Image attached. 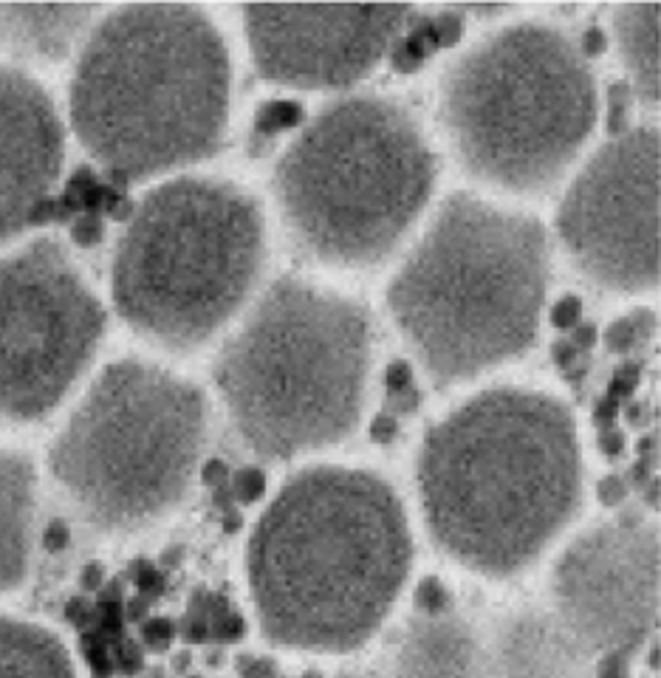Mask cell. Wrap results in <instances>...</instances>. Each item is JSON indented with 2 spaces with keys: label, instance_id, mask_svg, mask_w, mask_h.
<instances>
[{
  "label": "cell",
  "instance_id": "obj_40",
  "mask_svg": "<svg viewBox=\"0 0 661 678\" xmlns=\"http://www.w3.org/2000/svg\"><path fill=\"white\" fill-rule=\"evenodd\" d=\"M145 633H148V639L153 642L156 647L168 645L170 636H173V633H170V625H168V622H150L148 631H145Z\"/></svg>",
  "mask_w": 661,
  "mask_h": 678
},
{
  "label": "cell",
  "instance_id": "obj_4",
  "mask_svg": "<svg viewBox=\"0 0 661 678\" xmlns=\"http://www.w3.org/2000/svg\"><path fill=\"white\" fill-rule=\"evenodd\" d=\"M548 289L534 215L452 193L387 286V311L438 390L529 354Z\"/></svg>",
  "mask_w": 661,
  "mask_h": 678
},
{
  "label": "cell",
  "instance_id": "obj_8",
  "mask_svg": "<svg viewBox=\"0 0 661 678\" xmlns=\"http://www.w3.org/2000/svg\"><path fill=\"white\" fill-rule=\"evenodd\" d=\"M264 258L260 204L232 181L181 175L128 218L110 269L116 311L150 343L193 351L238 314Z\"/></svg>",
  "mask_w": 661,
  "mask_h": 678
},
{
  "label": "cell",
  "instance_id": "obj_9",
  "mask_svg": "<svg viewBox=\"0 0 661 678\" xmlns=\"http://www.w3.org/2000/svg\"><path fill=\"white\" fill-rule=\"evenodd\" d=\"M210 430L193 381L119 359L83 396L49 450V470L85 524L108 535L145 529L179 509Z\"/></svg>",
  "mask_w": 661,
  "mask_h": 678
},
{
  "label": "cell",
  "instance_id": "obj_34",
  "mask_svg": "<svg viewBox=\"0 0 661 678\" xmlns=\"http://www.w3.org/2000/svg\"><path fill=\"white\" fill-rule=\"evenodd\" d=\"M599 678H628L630 676V659L625 656H603L597 667Z\"/></svg>",
  "mask_w": 661,
  "mask_h": 678
},
{
  "label": "cell",
  "instance_id": "obj_37",
  "mask_svg": "<svg viewBox=\"0 0 661 678\" xmlns=\"http://www.w3.org/2000/svg\"><path fill=\"white\" fill-rule=\"evenodd\" d=\"M418 405H422V394L416 388H407L402 394L391 396V407L396 413H416Z\"/></svg>",
  "mask_w": 661,
  "mask_h": 678
},
{
  "label": "cell",
  "instance_id": "obj_15",
  "mask_svg": "<svg viewBox=\"0 0 661 678\" xmlns=\"http://www.w3.org/2000/svg\"><path fill=\"white\" fill-rule=\"evenodd\" d=\"M591 653L552 611H514L483 633L481 678H591Z\"/></svg>",
  "mask_w": 661,
  "mask_h": 678
},
{
  "label": "cell",
  "instance_id": "obj_41",
  "mask_svg": "<svg viewBox=\"0 0 661 678\" xmlns=\"http://www.w3.org/2000/svg\"><path fill=\"white\" fill-rule=\"evenodd\" d=\"M588 368H591L588 362H585V359H577V362H574V365H568V368H563L565 381H572V385H579V381H583L585 376H588Z\"/></svg>",
  "mask_w": 661,
  "mask_h": 678
},
{
  "label": "cell",
  "instance_id": "obj_27",
  "mask_svg": "<svg viewBox=\"0 0 661 678\" xmlns=\"http://www.w3.org/2000/svg\"><path fill=\"white\" fill-rule=\"evenodd\" d=\"M295 122H300V108L291 103H277V105H271V108H266V114H264L266 130L291 128Z\"/></svg>",
  "mask_w": 661,
  "mask_h": 678
},
{
  "label": "cell",
  "instance_id": "obj_18",
  "mask_svg": "<svg viewBox=\"0 0 661 678\" xmlns=\"http://www.w3.org/2000/svg\"><path fill=\"white\" fill-rule=\"evenodd\" d=\"M103 9L90 3H0V52L63 60Z\"/></svg>",
  "mask_w": 661,
  "mask_h": 678
},
{
  "label": "cell",
  "instance_id": "obj_46",
  "mask_svg": "<svg viewBox=\"0 0 661 678\" xmlns=\"http://www.w3.org/2000/svg\"><path fill=\"white\" fill-rule=\"evenodd\" d=\"M224 475H226V470L218 464V461H212V464L204 466V481H206V484H218V481L224 478Z\"/></svg>",
  "mask_w": 661,
  "mask_h": 678
},
{
  "label": "cell",
  "instance_id": "obj_42",
  "mask_svg": "<svg viewBox=\"0 0 661 678\" xmlns=\"http://www.w3.org/2000/svg\"><path fill=\"white\" fill-rule=\"evenodd\" d=\"M74 235H77V240H83V244H90V240L99 238V224L97 220H79Z\"/></svg>",
  "mask_w": 661,
  "mask_h": 678
},
{
  "label": "cell",
  "instance_id": "obj_19",
  "mask_svg": "<svg viewBox=\"0 0 661 678\" xmlns=\"http://www.w3.org/2000/svg\"><path fill=\"white\" fill-rule=\"evenodd\" d=\"M659 3H625L614 9V37L630 77V94L659 108Z\"/></svg>",
  "mask_w": 661,
  "mask_h": 678
},
{
  "label": "cell",
  "instance_id": "obj_35",
  "mask_svg": "<svg viewBox=\"0 0 661 678\" xmlns=\"http://www.w3.org/2000/svg\"><path fill=\"white\" fill-rule=\"evenodd\" d=\"M605 45H608V34L599 26H591L583 34V49L579 52H583V57H597V54L605 52Z\"/></svg>",
  "mask_w": 661,
  "mask_h": 678
},
{
  "label": "cell",
  "instance_id": "obj_39",
  "mask_svg": "<svg viewBox=\"0 0 661 678\" xmlns=\"http://www.w3.org/2000/svg\"><path fill=\"white\" fill-rule=\"evenodd\" d=\"M552 359L557 362L559 370L568 368V365H574V362L579 359V351L574 348L572 340H557V343L552 345Z\"/></svg>",
  "mask_w": 661,
  "mask_h": 678
},
{
  "label": "cell",
  "instance_id": "obj_2",
  "mask_svg": "<svg viewBox=\"0 0 661 678\" xmlns=\"http://www.w3.org/2000/svg\"><path fill=\"white\" fill-rule=\"evenodd\" d=\"M413 566L396 489L376 472L311 466L271 497L246 546L260 633L277 647L351 653L380 631Z\"/></svg>",
  "mask_w": 661,
  "mask_h": 678
},
{
  "label": "cell",
  "instance_id": "obj_3",
  "mask_svg": "<svg viewBox=\"0 0 661 678\" xmlns=\"http://www.w3.org/2000/svg\"><path fill=\"white\" fill-rule=\"evenodd\" d=\"M230 85L226 43L199 7H119L79 52L71 128L119 181L153 179L218 150Z\"/></svg>",
  "mask_w": 661,
  "mask_h": 678
},
{
  "label": "cell",
  "instance_id": "obj_32",
  "mask_svg": "<svg viewBox=\"0 0 661 678\" xmlns=\"http://www.w3.org/2000/svg\"><path fill=\"white\" fill-rule=\"evenodd\" d=\"M599 450L608 455V459H619L625 452V433L617 427H605L599 430Z\"/></svg>",
  "mask_w": 661,
  "mask_h": 678
},
{
  "label": "cell",
  "instance_id": "obj_21",
  "mask_svg": "<svg viewBox=\"0 0 661 678\" xmlns=\"http://www.w3.org/2000/svg\"><path fill=\"white\" fill-rule=\"evenodd\" d=\"M655 329H659L655 311L639 309L608 325V331H605V345H608L610 354H630V351L648 345L650 340H653Z\"/></svg>",
  "mask_w": 661,
  "mask_h": 678
},
{
  "label": "cell",
  "instance_id": "obj_30",
  "mask_svg": "<svg viewBox=\"0 0 661 678\" xmlns=\"http://www.w3.org/2000/svg\"><path fill=\"white\" fill-rule=\"evenodd\" d=\"M235 492H238L241 501H257V497L264 495V475L255 470L241 472L238 481H235Z\"/></svg>",
  "mask_w": 661,
  "mask_h": 678
},
{
  "label": "cell",
  "instance_id": "obj_7",
  "mask_svg": "<svg viewBox=\"0 0 661 678\" xmlns=\"http://www.w3.org/2000/svg\"><path fill=\"white\" fill-rule=\"evenodd\" d=\"M438 114L472 179L540 193L591 139L597 79L568 34L529 20L489 34L444 72Z\"/></svg>",
  "mask_w": 661,
  "mask_h": 678
},
{
  "label": "cell",
  "instance_id": "obj_12",
  "mask_svg": "<svg viewBox=\"0 0 661 678\" xmlns=\"http://www.w3.org/2000/svg\"><path fill=\"white\" fill-rule=\"evenodd\" d=\"M552 614L585 653L633 659L659 627V529L628 512L583 531L554 562Z\"/></svg>",
  "mask_w": 661,
  "mask_h": 678
},
{
  "label": "cell",
  "instance_id": "obj_20",
  "mask_svg": "<svg viewBox=\"0 0 661 678\" xmlns=\"http://www.w3.org/2000/svg\"><path fill=\"white\" fill-rule=\"evenodd\" d=\"M0 678H77V672L52 631L0 616Z\"/></svg>",
  "mask_w": 661,
  "mask_h": 678
},
{
  "label": "cell",
  "instance_id": "obj_17",
  "mask_svg": "<svg viewBox=\"0 0 661 678\" xmlns=\"http://www.w3.org/2000/svg\"><path fill=\"white\" fill-rule=\"evenodd\" d=\"M38 529V470L23 452L0 450V594L26 580Z\"/></svg>",
  "mask_w": 661,
  "mask_h": 678
},
{
  "label": "cell",
  "instance_id": "obj_43",
  "mask_svg": "<svg viewBox=\"0 0 661 678\" xmlns=\"http://www.w3.org/2000/svg\"><path fill=\"white\" fill-rule=\"evenodd\" d=\"M458 14H478V18H494V14H503V12H512L509 7H456Z\"/></svg>",
  "mask_w": 661,
  "mask_h": 678
},
{
  "label": "cell",
  "instance_id": "obj_16",
  "mask_svg": "<svg viewBox=\"0 0 661 678\" xmlns=\"http://www.w3.org/2000/svg\"><path fill=\"white\" fill-rule=\"evenodd\" d=\"M483 633L461 614H418L398 633L391 678H481Z\"/></svg>",
  "mask_w": 661,
  "mask_h": 678
},
{
  "label": "cell",
  "instance_id": "obj_23",
  "mask_svg": "<svg viewBox=\"0 0 661 678\" xmlns=\"http://www.w3.org/2000/svg\"><path fill=\"white\" fill-rule=\"evenodd\" d=\"M633 105V94L625 83L610 85L608 90V133L619 136L628 130V110Z\"/></svg>",
  "mask_w": 661,
  "mask_h": 678
},
{
  "label": "cell",
  "instance_id": "obj_29",
  "mask_svg": "<svg viewBox=\"0 0 661 678\" xmlns=\"http://www.w3.org/2000/svg\"><path fill=\"white\" fill-rule=\"evenodd\" d=\"M385 385H387V394L396 396L402 394V390L413 388V368L407 365V362H391L385 370Z\"/></svg>",
  "mask_w": 661,
  "mask_h": 678
},
{
  "label": "cell",
  "instance_id": "obj_33",
  "mask_svg": "<svg viewBox=\"0 0 661 678\" xmlns=\"http://www.w3.org/2000/svg\"><path fill=\"white\" fill-rule=\"evenodd\" d=\"M628 475H630V484L639 486V489H642L644 484H650V481L655 478V455H639V461L630 466Z\"/></svg>",
  "mask_w": 661,
  "mask_h": 678
},
{
  "label": "cell",
  "instance_id": "obj_13",
  "mask_svg": "<svg viewBox=\"0 0 661 678\" xmlns=\"http://www.w3.org/2000/svg\"><path fill=\"white\" fill-rule=\"evenodd\" d=\"M257 74L275 85L334 90L356 85L413 26V7H244Z\"/></svg>",
  "mask_w": 661,
  "mask_h": 678
},
{
  "label": "cell",
  "instance_id": "obj_45",
  "mask_svg": "<svg viewBox=\"0 0 661 678\" xmlns=\"http://www.w3.org/2000/svg\"><path fill=\"white\" fill-rule=\"evenodd\" d=\"M65 540H68V529H65L63 524H54L52 529H49V546H52V549H60Z\"/></svg>",
  "mask_w": 661,
  "mask_h": 678
},
{
  "label": "cell",
  "instance_id": "obj_28",
  "mask_svg": "<svg viewBox=\"0 0 661 678\" xmlns=\"http://www.w3.org/2000/svg\"><path fill=\"white\" fill-rule=\"evenodd\" d=\"M597 495L605 506H619L628 497V481L622 475H605L597 486Z\"/></svg>",
  "mask_w": 661,
  "mask_h": 678
},
{
  "label": "cell",
  "instance_id": "obj_5",
  "mask_svg": "<svg viewBox=\"0 0 661 678\" xmlns=\"http://www.w3.org/2000/svg\"><path fill=\"white\" fill-rule=\"evenodd\" d=\"M367 370L365 305L280 278L221 345L212 381L241 444L264 461H291L356 430Z\"/></svg>",
  "mask_w": 661,
  "mask_h": 678
},
{
  "label": "cell",
  "instance_id": "obj_50",
  "mask_svg": "<svg viewBox=\"0 0 661 678\" xmlns=\"http://www.w3.org/2000/svg\"><path fill=\"white\" fill-rule=\"evenodd\" d=\"M306 678H322V676H314V672H311V676H306Z\"/></svg>",
  "mask_w": 661,
  "mask_h": 678
},
{
  "label": "cell",
  "instance_id": "obj_10",
  "mask_svg": "<svg viewBox=\"0 0 661 678\" xmlns=\"http://www.w3.org/2000/svg\"><path fill=\"white\" fill-rule=\"evenodd\" d=\"M103 303L54 238L0 258V419L40 421L79 381L105 336Z\"/></svg>",
  "mask_w": 661,
  "mask_h": 678
},
{
  "label": "cell",
  "instance_id": "obj_26",
  "mask_svg": "<svg viewBox=\"0 0 661 678\" xmlns=\"http://www.w3.org/2000/svg\"><path fill=\"white\" fill-rule=\"evenodd\" d=\"M639 365H633V362H625L622 368H617V374H614V379H610V388L608 396L610 399H625V396H633L636 385H639Z\"/></svg>",
  "mask_w": 661,
  "mask_h": 678
},
{
  "label": "cell",
  "instance_id": "obj_31",
  "mask_svg": "<svg viewBox=\"0 0 661 678\" xmlns=\"http://www.w3.org/2000/svg\"><path fill=\"white\" fill-rule=\"evenodd\" d=\"M396 435H398V424L391 413H380L376 419H373L371 439L376 441V444H391Z\"/></svg>",
  "mask_w": 661,
  "mask_h": 678
},
{
  "label": "cell",
  "instance_id": "obj_44",
  "mask_svg": "<svg viewBox=\"0 0 661 678\" xmlns=\"http://www.w3.org/2000/svg\"><path fill=\"white\" fill-rule=\"evenodd\" d=\"M271 665L269 661H249V667H244L246 678H271Z\"/></svg>",
  "mask_w": 661,
  "mask_h": 678
},
{
  "label": "cell",
  "instance_id": "obj_48",
  "mask_svg": "<svg viewBox=\"0 0 661 678\" xmlns=\"http://www.w3.org/2000/svg\"><path fill=\"white\" fill-rule=\"evenodd\" d=\"M337 678H391V676H387V670H348L340 672Z\"/></svg>",
  "mask_w": 661,
  "mask_h": 678
},
{
  "label": "cell",
  "instance_id": "obj_22",
  "mask_svg": "<svg viewBox=\"0 0 661 678\" xmlns=\"http://www.w3.org/2000/svg\"><path fill=\"white\" fill-rule=\"evenodd\" d=\"M416 607L427 616H438L452 611V596L436 577H424L416 588Z\"/></svg>",
  "mask_w": 661,
  "mask_h": 678
},
{
  "label": "cell",
  "instance_id": "obj_47",
  "mask_svg": "<svg viewBox=\"0 0 661 678\" xmlns=\"http://www.w3.org/2000/svg\"><path fill=\"white\" fill-rule=\"evenodd\" d=\"M628 419H630V424H644V421H648V405H630L628 407Z\"/></svg>",
  "mask_w": 661,
  "mask_h": 678
},
{
  "label": "cell",
  "instance_id": "obj_1",
  "mask_svg": "<svg viewBox=\"0 0 661 678\" xmlns=\"http://www.w3.org/2000/svg\"><path fill=\"white\" fill-rule=\"evenodd\" d=\"M416 484L438 551L492 580L521 574L579 512L572 407L540 390H483L424 433Z\"/></svg>",
  "mask_w": 661,
  "mask_h": 678
},
{
  "label": "cell",
  "instance_id": "obj_6",
  "mask_svg": "<svg viewBox=\"0 0 661 678\" xmlns=\"http://www.w3.org/2000/svg\"><path fill=\"white\" fill-rule=\"evenodd\" d=\"M438 162L396 99L353 94L282 150L275 195L291 238L334 266H371L402 244L436 187Z\"/></svg>",
  "mask_w": 661,
  "mask_h": 678
},
{
  "label": "cell",
  "instance_id": "obj_36",
  "mask_svg": "<svg viewBox=\"0 0 661 678\" xmlns=\"http://www.w3.org/2000/svg\"><path fill=\"white\" fill-rule=\"evenodd\" d=\"M619 416V401L610 399V396H605V399L597 401V407H594V424H599L605 430V427H614V419Z\"/></svg>",
  "mask_w": 661,
  "mask_h": 678
},
{
  "label": "cell",
  "instance_id": "obj_11",
  "mask_svg": "<svg viewBox=\"0 0 661 678\" xmlns=\"http://www.w3.org/2000/svg\"><path fill=\"white\" fill-rule=\"evenodd\" d=\"M557 235L603 289H659V130L630 128L591 155L559 204Z\"/></svg>",
  "mask_w": 661,
  "mask_h": 678
},
{
  "label": "cell",
  "instance_id": "obj_49",
  "mask_svg": "<svg viewBox=\"0 0 661 678\" xmlns=\"http://www.w3.org/2000/svg\"><path fill=\"white\" fill-rule=\"evenodd\" d=\"M642 489H644V504L659 506V478H653L650 484H644Z\"/></svg>",
  "mask_w": 661,
  "mask_h": 678
},
{
  "label": "cell",
  "instance_id": "obj_24",
  "mask_svg": "<svg viewBox=\"0 0 661 678\" xmlns=\"http://www.w3.org/2000/svg\"><path fill=\"white\" fill-rule=\"evenodd\" d=\"M427 20H430L438 49H450V45H456L458 40H461L463 20L456 9H441V12L433 14V18H427Z\"/></svg>",
  "mask_w": 661,
  "mask_h": 678
},
{
  "label": "cell",
  "instance_id": "obj_25",
  "mask_svg": "<svg viewBox=\"0 0 661 678\" xmlns=\"http://www.w3.org/2000/svg\"><path fill=\"white\" fill-rule=\"evenodd\" d=\"M579 316H583V300L577 294H565L563 300H557V305L552 309V323L557 329H577Z\"/></svg>",
  "mask_w": 661,
  "mask_h": 678
},
{
  "label": "cell",
  "instance_id": "obj_38",
  "mask_svg": "<svg viewBox=\"0 0 661 678\" xmlns=\"http://www.w3.org/2000/svg\"><path fill=\"white\" fill-rule=\"evenodd\" d=\"M572 345L577 351H591L594 345H597V325L579 323L572 334Z\"/></svg>",
  "mask_w": 661,
  "mask_h": 678
},
{
  "label": "cell",
  "instance_id": "obj_14",
  "mask_svg": "<svg viewBox=\"0 0 661 678\" xmlns=\"http://www.w3.org/2000/svg\"><path fill=\"white\" fill-rule=\"evenodd\" d=\"M65 159V130L43 85L0 65V244L49 207Z\"/></svg>",
  "mask_w": 661,
  "mask_h": 678
}]
</instances>
